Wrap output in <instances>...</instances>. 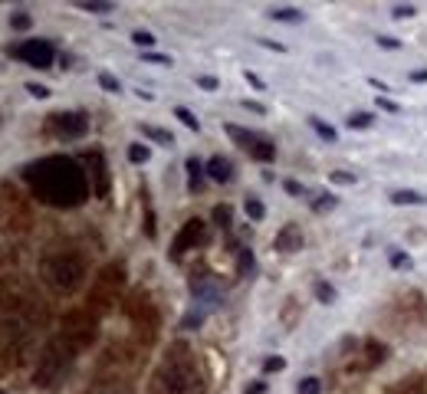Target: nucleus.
Returning a JSON list of instances; mask_svg holds the SVG:
<instances>
[{
	"instance_id": "nucleus-1",
	"label": "nucleus",
	"mask_w": 427,
	"mask_h": 394,
	"mask_svg": "<svg viewBox=\"0 0 427 394\" xmlns=\"http://www.w3.org/2000/svg\"><path fill=\"white\" fill-rule=\"evenodd\" d=\"M24 181L33 191V197L50 207H79V204H86L89 191H92L86 168L66 155H50V158L26 164Z\"/></svg>"
},
{
	"instance_id": "nucleus-2",
	"label": "nucleus",
	"mask_w": 427,
	"mask_h": 394,
	"mask_svg": "<svg viewBox=\"0 0 427 394\" xmlns=\"http://www.w3.org/2000/svg\"><path fill=\"white\" fill-rule=\"evenodd\" d=\"M151 391L155 394H204L207 391L201 361H198V355L191 352L188 345L168 348V355L162 358V365L155 368Z\"/></svg>"
},
{
	"instance_id": "nucleus-3",
	"label": "nucleus",
	"mask_w": 427,
	"mask_h": 394,
	"mask_svg": "<svg viewBox=\"0 0 427 394\" xmlns=\"http://www.w3.org/2000/svg\"><path fill=\"white\" fill-rule=\"evenodd\" d=\"M40 273H43V283L50 286L53 293H76L79 286L86 283V259L76 250H53L43 257L40 263Z\"/></svg>"
},
{
	"instance_id": "nucleus-4",
	"label": "nucleus",
	"mask_w": 427,
	"mask_h": 394,
	"mask_svg": "<svg viewBox=\"0 0 427 394\" xmlns=\"http://www.w3.org/2000/svg\"><path fill=\"white\" fill-rule=\"evenodd\" d=\"M76 352L69 348L63 335L60 339H50V342L40 348V358H37V371H33V382L37 388H56L69 375V365H73Z\"/></svg>"
},
{
	"instance_id": "nucleus-5",
	"label": "nucleus",
	"mask_w": 427,
	"mask_h": 394,
	"mask_svg": "<svg viewBox=\"0 0 427 394\" xmlns=\"http://www.w3.org/2000/svg\"><path fill=\"white\" fill-rule=\"evenodd\" d=\"M96 335H99V319L86 312V309H76V312H66L63 319V339L69 342L73 352H82L89 345L96 342Z\"/></svg>"
},
{
	"instance_id": "nucleus-6",
	"label": "nucleus",
	"mask_w": 427,
	"mask_h": 394,
	"mask_svg": "<svg viewBox=\"0 0 427 394\" xmlns=\"http://www.w3.org/2000/svg\"><path fill=\"white\" fill-rule=\"evenodd\" d=\"M227 135L234 138L247 155H250L253 161H260V164H270V161L277 158V148H273V142L263 135H253V132H247V128H240V125H227Z\"/></svg>"
},
{
	"instance_id": "nucleus-7",
	"label": "nucleus",
	"mask_w": 427,
	"mask_h": 394,
	"mask_svg": "<svg viewBox=\"0 0 427 394\" xmlns=\"http://www.w3.org/2000/svg\"><path fill=\"white\" fill-rule=\"evenodd\" d=\"M46 132L56 138H82L89 132L86 112H53L46 119Z\"/></svg>"
},
{
	"instance_id": "nucleus-8",
	"label": "nucleus",
	"mask_w": 427,
	"mask_h": 394,
	"mask_svg": "<svg viewBox=\"0 0 427 394\" xmlns=\"http://www.w3.org/2000/svg\"><path fill=\"white\" fill-rule=\"evenodd\" d=\"M10 53L20 62L33 66V69H50L53 62H56V49H53V43H46V40H26L20 46H13Z\"/></svg>"
},
{
	"instance_id": "nucleus-9",
	"label": "nucleus",
	"mask_w": 427,
	"mask_h": 394,
	"mask_svg": "<svg viewBox=\"0 0 427 394\" xmlns=\"http://www.w3.org/2000/svg\"><path fill=\"white\" fill-rule=\"evenodd\" d=\"M122 286H125V270H122L119 263H109V266L99 273V280H96V293H92V302H99L102 309L112 306V299L122 293Z\"/></svg>"
},
{
	"instance_id": "nucleus-10",
	"label": "nucleus",
	"mask_w": 427,
	"mask_h": 394,
	"mask_svg": "<svg viewBox=\"0 0 427 394\" xmlns=\"http://www.w3.org/2000/svg\"><path fill=\"white\" fill-rule=\"evenodd\" d=\"M82 158H86V178H89L92 194H96V197H109V185H112V178H109V164H105L102 148H92V151H86Z\"/></svg>"
},
{
	"instance_id": "nucleus-11",
	"label": "nucleus",
	"mask_w": 427,
	"mask_h": 394,
	"mask_svg": "<svg viewBox=\"0 0 427 394\" xmlns=\"http://www.w3.org/2000/svg\"><path fill=\"white\" fill-rule=\"evenodd\" d=\"M207 243V227H204V221H188L181 230H177L175 243H171V259H181L188 250H198V246Z\"/></svg>"
},
{
	"instance_id": "nucleus-12",
	"label": "nucleus",
	"mask_w": 427,
	"mask_h": 394,
	"mask_svg": "<svg viewBox=\"0 0 427 394\" xmlns=\"http://www.w3.org/2000/svg\"><path fill=\"white\" fill-rule=\"evenodd\" d=\"M302 230L296 227V223H286L283 230L277 234V250L279 253H296V250H302Z\"/></svg>"
},
{
	"instance_id": "nucleus-13",
	"label": "nucleus",
	"mask_w": 427,
	"mask_h": 394,
	"mask_svg": "<svg viewBox=\"0 0 427 394\" xmlns=\"http://www.w3.org/2000/svg\"><path fill=\"white\" fill-rule=\"evenodd\" d=\"M86 394H135V391H132V384L122 382V378H99V382L89 384Z\"/></svg>"
},
{
	"instance_id": "nucleus-14",
	"label": "nucleus",
	"mask_w": 427,
	"mask_h": 394,
	"mask_svg": "<svg viewBox=\"0 0 427 394\" xmlns=\"http://www.w3.org/2000/svg\"><path fill=\"white\" fill-rule=\"evenodd\" d=\"M207 174H211L217 185H227V181L234 178V168H230V161H227V158H220V155H217V158L207 161Z\"/></svg>"
},
{
	"instance_id": "nucleus-15",
	"label": "nucleus",
	"mask_w": 427,
	"mask_h": 394,
	"mask_svg": "<svg viewBox=\"0 0 427 394\" xmlns=\"http://www.w3.org/2000/svg\"><path fill=\"white\" fill-rule=\"evenodd\" d=\"M188 187H191V194H198L204 187V168L198 158H188Z\"/></svg>"
},
{
	"instance_id": "nucleus-16",
	"label": "nucleus",
	"mask_w": 427,
	"mask_h": 394,
	"mask_svg": "<svg viewBox=\"0 0 427 394\" xmlns=\"http://www.w3.org/2000/svg\"><path fill=\"white\" fill-rule=\"evenodd\" d=\"M273 20H283V24H302V13L293 10V7H277V10H270Z\"/></svg>"
},
{
	"instance_id": "nucleus-17",
	"label": "nucleus",
	"mask_w": 427,
	"mask_h": 394,
	"mask_svg": "<svg viewBox=\"0 0 427 394\" xmlns=\"http://www.w3.org/2000/svg\"><path fill=\"white\" fill-rule=\"evenodd\" d=\"M391 204H424V194H417V191H391Z\"/></svg>"
},
{
	"instance_id": "nucleus-18",
	"label": "nucleus",
	"mask_w": 427,
	"mask_h": 394,
	"mask_svg": "<svg viewBox=\"0 0 427 394\" xmlns=\"http://www.w3.org/2000/svg\"><path fill=\"white\" fill-rule=\"evenodd\" d=\"M243 207H247V217H250V221H263L266 217L263 200H256V197H247V204H243Z\"/></svg>"
},
{
	"instance_id": "nucleus-19",
	"label": "nucleus",
	"mask_w": 427,
	"mask_h": 394,
	"mask_svg": "<svg viewBox=\"0 0 427 394\" xmlns=\"http://www.w3.org/2000/svg\"><path fill=\"white\" fill-rule=\"evenodd\" d=\"M230 221H234V210L227 207V204H217V207H214V223H217V227H230Z\"/></svg>"
},
{
	"instance_id": "nucleus-20",
	"label": "nucleus",
	"mask_w": 427,
	"mask_h": 394,
	"mask_svg": "<svg viewBox=\"0 0 427 394\" xmlns=\"http://www.w3.org/2000/svg\"><path fill=\"white\" fill-rule=\"evenodd\" d=\"M309 125H313L315 132H319V138H326V142H336V138H339V132H336L332 125H326L322 119H309Z\"/></svg>"
},
{
	"instance_id": "nucleus-21",
	"label": "nucleus",
	"mask_w": 427,
	"mask_h": 394,
	"mask_svg": "<svg viewBox=\"0 0 427 394\" xmlns=\"http://www.w3.org/2000/svg\"><path fill=\"white\" fill-rule=\"evenodd\" d=\"M349 125H352V128H372V112H352V115H349Z\"/></svg>"
},
{
	"instance_id": "nucleus-22",
	"label": "nucleus",
	"mask_w": 427,
	"mask_h": 394,
	"mask_svg": "<svg viewBox=\"0 0 427 394\" xmlns=\"http://www.w3.org/2000/svg\"><path fill=\"white\" fill-rule=\"evenodd\" d=\"M128 158L135 161V164H145V161L151 158V151L145 145H128Z\"/></svg>"
},
{
	"instance_id": "nucleus-23",
	"label": "nucleus",
	"mask_w": 427,
	"mask_h": 394,
	"mask_svg": "<svg viewBox=\"0 0 427 394\" xmlns=\"http://www.w3.org/2000/svg\"><path fill=\"white\" fill-rule=\"evenodd\" d=\"M141 132H145V135H148L151 142H162V145H171V135H168V132H162V128H155V125H145Z\"/></svg>"
},
{
	"instance_id": "nucleus-24",
	"label": "nucleus",
	"mask_w": 427,
	"mask_h": 394,
	"mask_svg": "<svg viewBox=\"0 0 427 394\" xmlns=\"http://www.w3.org/2000/svg\"><path fill=\"white\" fill-rule=\"evenodd\" d=\"M296 391H299V394H319V391H322V384H319V378H302Z\"/></svg>"
},
{
	"instance_id": "nucleus-25",
	"label": "nucleus",
	"mask_w": 427,
	"mask_h": 394,
	"mask_svg": "<svg viewBox=\"0 0 427 394\" xmlns=\"http://www.w3.org/2000/svg\"><path fill=\"white\" fill-rule=\"evenodd\" d=\"M237 259H240V273H250L253 270V253L247 246H240L237 250Z\"/></svg>"
},
{
	"instance_id": "nucleus-26",
	"label": "nucleus",
	"mask_w": 427,
	"mask_h": 394,
	"mask_svg": "<svg viewBox=\"0 0 427 394\" xmlns=\"http://www.w3.org/2000/svg\"><path fill=\"white\" fill-rule=\"evenodd\" d=\"M175 115H177V119H181L184 125H188L191 132H198V128H201V122H198V119H194V115H191L188 109H175Z\"/></svg>"
},
{
	"instance_id": "nucleus-27",
	"label": "nucleus",
	"mask_w": 427,
	"mask_h": 394,
	"mask_svg": "<svg viewBox=\"0 0 427 394\" xmlns=\"http://www.w3.org/2000/svg\"><path fill=\"white\" fill-rule=\"evenodd\" d=\"M315 296H319V302H332V299H336V293H332V286H329V283L315 286Z\"/></svg>"
},
{
	"instance_id": "nucleus-28",
	"label": "nucleus",
	"mask_w": 427,
	"mask_h": 394,
	"mask_svg": "<svg viewBox=\"0 0 427 394\" xmlns=\"http://www.w3.org/2000/svg\"><path fill=\"white\" fill-rule=\"evenodd\" d=\"M139 60L158 62V66H171V60H168V56H162V53H139Z\"/></svg>"
},
{
	"instance_id": "nucleus-29",
	"label": "nucleus",
	"mask_w": 427,
	"mask_h": 394,
	"mask_svg": "<svg viewBox=\"0 0 427 394\" xmlns=\"http://www.w3.org/2000/svg\"><path fill=\"white\" fill-rule=\"evenodd\" d=\"M99 86L105 89V92H119V79H112L109 73H102L99 76Z\"/></svg>"
},
{
	"instance_id": "nucleus-30",
	"label": "nucleus",
	"mask_w": 427,
	"mask_h": 394,
	"mask_svg": "<svg viewBox=\"0 0 427 394\" xmlns=\"http://www.w3.org/2000/svg\"><path fill=\"white\" fill-rule=\"evenodd\" d=\"M329 181H332V185H355V178L352 174H345V171H332L329 174Z\"/></svg>"
},
{
	"instance_id": "nucleus-31",
	"label": "nucleus",
	"mask_w": 427,
	"mask_h": 394,
	"mask_svg": "<svg viewBox=\"0 0 427 394\" xmlns=\"http://www.w3.org/2000/svg\"><path fill=\"white\" fill-rule=\"evenodd\" d=\"M286 368V361H283V358H266L263 361V371H270V375H273V371H283Z\"/></svg>"
},
{
	"instance_id": "nucleus-32",
	"label": "nucleus",
	"mask_w": 427,
	"mask_h": 394,
	"mask_svg": "<svg viewBox=\"0 0 427 394\" xmlns=\"http://www.w3.org/2000/svg\"><path fill=\"white\" fill-rule=\"evenodd\" d=\"M132 40H135L139 46H151V43H155V37H151V33H145V30H135V33H132Z\"/></svg>"
},
{
	"instance_id": "nucleus-33",
	"label": "nucleus",
	"mask_w": 427,
	"mask_h": 394,
	"mask_svg": "<svg viewBox=\"0 0 427 394\" xmlns=\"http://www.w3.org/2000/svg\"><path fill=\"white\" fill-rule=\"evenodd\" d=\"M26 92H30V96H37V98H46V96H50V89H46V86H37V83H30V86H26Z\"/></svg>"
},
{
	"instance_id": "nucleus-34",
	"label": "nucleus",
	"mask_w": 427,
	"mask_h": 394,
	"mask_svg": "<svg viewBox=\"0 0 427 394\" xmlns=\"http://www.w3.org/2000/svg\"><path fill=\"white\" fill-rule=\"evenodd\" d=\"M82 10H96V13H109L112 10V3H79Z\"/></svg>"
},
{
	"instance_id": "nucleus-35",
	"label": "nucleus",
	"mask_w": 427,
	"mask_h": 394,
	"mask_svg": "<svg viewBox=\"0 0 427 394\" xmlns=\"http://www.w3.org/2000/svg\"><path fill=\"white\" fill-rule=\"evenodd\" d=\"M391 263H394L398 270H408V266H411V259L404 257V253H394V257H391Z\"/></svg>"
},
{
	"instance_id": "nucleus-36",
	"label": "nucleus",
	"mask_w": 427,
	"mask_h": 394,
	"mask_svg": "<svg viewBox=\"0 0 427 394\" xmlns=\"http://www.w3.org/2000/svg\"><path fill=\"white\" fill-rule=\"evenodd\" d=\"M332 204H336L332 197H315V204H313V207L319 210V214H322V210H326V207H332Z\"/></svg>"
},
{
	"instance_id": "nucleus-37",
	"label": "nucleus",
	"mask_w": 427,
	"mask_h": 394,
	"mask_svg": "<svg viewBox=\"0 0 427 394\" xmlns=\"http://www.w3.org/2000/svg\"><path fill=\"white\" fill-rule=\"evenodd\" d=\"M198 86L207 89V92H214V89H217V79H211V76H201V79H198Z\"/></svg>"
},
{
	"instance_id": "nucleus-38",
	"label": "nucleus",
	"mask_w": 427,
	"mask_h": 394,
	"mask_svg": "<svg viewBox=\"0 0 427 394\" xmlns=\"http://www.w3.org/2000/svg\"><path fill=\"white\" fill-rule=\"evenodd\" d=\"M13 26H17V30H26V26H30V17H26V13H17V17H13Z\"/></svg>"
},
{
	"instance_id": "nucleus-39",
	"label": "nucleus",
	"mask_w": 427,
	"mask_h": 394,
	"mask_svg": "<svg viewBox=\"0 0 427 394\" xmlns=\"http://www.w3.org/2000/svg\"><path fill=\"white\" fill-rule=\"evenodd\" d=\"M378 43H381V46H388V49H401V43H398V40H391V37H378Z\"/></svg>"
},
{
	"instance_id": "nucleus-40",
	"label": "nucleus",
	"mask_w": 427,
	"mask_h": 394,
	"mask_svg": "<svg viewBox=\"0 0 427 394\" xmlns=\"http://www.w3.org/2000/svg\"><path fill=\"white\" fill-rule=\"evenodd\" d=\"M394 17H415V7H394Z\"/></svg>"
},
{
	"instance_id": "nucleus-41",
	"label": "nucleus",
	"mask_w": 427,
	"mask_h": 394,
	"mask_svg": "<svg viewBox=\"0 0 427 394\" xmlns=\"http://www.w3.org/2000/svg\"><path fill=\"white\" fill-rule=\"evenodd\" d=\"M411 79H415V83H427V69H417V73H411Z\"/></svg>"
},
{
	"instance_id": "nucleus-42",
	"label": "nucleus",
	"mask_w": 427,
	"mask_h": 394,
	"mask_svg": "<svg viewBox=\"0 0 427 394\" xmlns=\"http://www.w3.org/2000/svg\"><path fill=\"white\" fill-rule=\"evenodd\" d=\"M247 79H250V86H256V89H263V79H260V76H253V73H247Z\"/></svg>"
},
{
	"instance_id": "nucleus-43",
	"label": "nucleus",
	"mask_w": 427,
	"mask_h": 394,
	"mask_svg": "<svg viewBox=\"0 0 427 394\" xmlns=\"http://www.w3.org/2000/svg\"><path fill=\"white\" fill-rule=\"evenodd\" d=\"M286 191H289V194H302V187L296 185V181H286Z\"/></svg>"
},
{
	"instance_id": "nucleus-44",
	"label": "nucleus",
	"mask_w": 427,
	"mask_h": 394,
	"mask_svg": "<svg viewBox=\"0 0 427 394\" xmlns=\"http://www.w3.org/2000/svg\"><path fill=\"white\" fill-rule=\"evenodd\" d=\"M260 391H263V384H260V382H256V384H250V388H247V394H260Z\"/></svg>"
}]
</instances>
